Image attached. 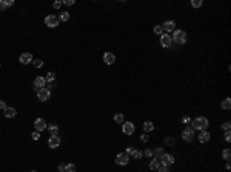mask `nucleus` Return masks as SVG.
I'll use <instances>...</instances> for the list:
<instances>
[{"label":"nucleus","mask_w":231,"mask_h":172,"mask_svg":"<svg viewBox=\"0 0 231 172\" xmlns=\"http://www.w3.org/2000/svg\"><path fill=\"white\" fill-rule=\"evenodd\" d=\"M45 82H48V83L56 82V74H54V72H48V74L45 75Z\"/></svg>","instance_id":"obj_24"},{"label":"nucleus","mask_w":231,"mask_h":172,"mask_svg":"<svg viewBox=\"0 0 231 172\" xmlns=\"http://www.w3.org/2000/svg\"><path fill=\"white\" fill-rule=\"evenodd\" d=\"M33 65H34V68H42V66H43V62L37 59V60H33Z\"/></svg>","instance_id":"obj_32"},{"label":"nucleus","mask_w":231,"mask_h":172,"mask_svg":"<svg viewBox=\"0 0 231 172\" xmlns=\"http://www.w3.org/2000/svg\"><path fill=\"white\" fill-rule=\"evenodd\" d=\"M157 172H170V169H168L166 166H162V164H160V167L157 169Z\"/></svg>","instance_id":"obj_40"},{"label":"nucleus","mask_w":231,"mask_h":172,"mask_svg":"<svg viewBox=\"0 0 231 172\" xmlns=\"http://www.w3.org/2000/svg\"><path fill=\"white\" fill-rule=\"evenodd\" d=\"M162 29H163L166 34L174 32V31H176V22H174V20H166V22L162 25Z\"/></svg>","instance_id":"obj_10"},{"label":"nucleus","mask_w":231,"mask_h":172,"mask_svg":"<svg viewBox=\"0 0 231 172\" xmlns=\"http://www.w3.org/2000/svg\"><path fill=\"white\" fill-rule=\"evenodd\" d=\"M45 85H46L45 77H37V78L34 80V88H36V91H39V89L45 88Z\"/></svg>","instance_id":"obj_15"},{"label":"nucleus","mask_w":231,"mask_h":172,"mask_svg":"<svg viewBox=\"0 0 231 172\" xmlns=\"http://www.w3.org/2000/svg\"><path fill=\"white\" fill-rule=\"evenodd\" d=\"M39 138H40V132L34 131V132H33V140H39Z\"/></svg>","instance_id":"obj_42"},{"label":"nucleus","mask_w":231,"mask_h":172,"mask_svg":"<svg viewBox=\"0 0 231 172\" xmlns=\"http://www.w3.org/2000/svg\"><path fill=\"white\" fill-rule=\"evenodd\" d=\"M142 154H143V155H145L147 158H150V157H153V151H151V149H147V151H145V152H142Z\"/></svg>","instance_id":"obj_38"},{"label":"nucleus","mask_w":231,"mask_h":172,"mask_svg":"<svg viewBox=\"0 0 231 172\" xmlns=\"http://www.w3.org/2000/svg\"><path fill=\"white\" fill-rule=\"evenodd\" d=\"M163 154H165V152H163V147H156V149L153 151V158H154V160H159Z\"/></svg>","instance_id":"obj_19"},{"label":"nucleus","mask_w":231,"mask_h":172,"mask_svg":"<svg viewBox=\"0 0 231 172\" xmlns=\"http://www.w3.org/2000/svg\"><path fill=\"white\" fill-rule=\"evenodd\" d=\"M134 131H136L134 123H131V121H123V123H122V132H123L125 135H133Z\"/></svg>","instance_id":"obj_5"},{"label":"nucleus","mask_w":231,"mask_h":172,"mask_svg":"<svg viewBox=\"0 0 231 172\" xmlns=\"http://www.w3.org/2000/svg\"><path fill=\"white\" fill-rule=\"evenodd\" d=\"M5 2H3V0H0V11H5Z\"/></svg>","instance_id":"obj_45"},{"label":"nucleus","mask_w":231,"mask_h":172,"mask_svg":"<svg viewBox=\"0 0 231 172\" xmlns=\"http://www.w3.org/2000/svg\"><path fill=\"white\" fill-rule=\"evenodd\" d=\"M191 121H193V120H191L190 117H183V118H182V123H183L185 126H190V124H191Z\"/></svg>","instance_id":"obj_34"},{"label":"nucleus","mask_w":231,"mask_h":172,"mask_svg":"<svg viewBox=\"0 0 231 172\" xmlns=\"http://www.w3.org/2000/svg\"><path fill=\"white\" fill-rule=\"evenodd\" d=\"M59 17H56V16H53V14H49V16H46L45 17V25L48 26V28H57L59 26Z\"/></svg>","instance_id":"obj_4"},{"label":"nucleus","mask_w":231,"mask_h":172,"mask_svg":"<svg viewBox=\"0 0 231 172\" xmlns=\"http://www.w3.org/2000/svg\"><path fill=\"white\" fill-rule=\"evenodd\" d=\"M197 138H199V141H200V143H206V141H209L211 135H209V132H208V131H200V134L197 135Z\"/></svg>","instance_id":"obj_16"},{"label":"nucleus","mask_w":231,"mask_h":172,"mask_svg":"<svg viewBox=\"0 0 231 172\" xmlns=\"http://www.w3.org/2000/svg\"><path fill=\"white\" fill-rule=\"evenodd\" d=\"M193 129L194 131H206V128H208V124H209V120L206 118V117H197V118H194L193 121Z\"/></svg>","instance_id":"obj_1"},{"label":"nucleus","mask_w":231,"mask_h":172,"mask_svg":"<svg viewBox=\"0 0 231 172\" xmlns=\"http://www.w3.org/2000/svg\"><path fill=\"white\" fill-rule=\"evenodd\" d=\"M191 5H193V8H200L203 5V2L202 0H191Z\"/></svg>","instance_id":"obj_28"},{"label":"nucleus","mask_w":231,"mask_h":172,"mask_svg":"<svg viewBox=\"0 0 231 172\" xmlns=\"http://www.w3.org/2000/svg\"><path fill=\"white\" fill-rule=\"evenodd\" d=\"M103 62H105L106 65H114V63H116V55H114L112 52H105Z\"/></svg>","instance_id":"obj_14"},{"label":"nucleus","mask_w":231,"mask_h":172,"mask_svg":"<svg viewBox=\"0 0 231 172\" xmlns=\"http://www.w3.org/2000/svg\"><path fill=\"white\" fill-rule=\"evenodd\" d=\"M116 163H117L119 166H127L130 163V155L127 152H120L116 155Z\"/></svg>","instance_id":"obj_3"},{"label":"nucleus","mask_w":231,"mask_h":172,"mask_svg":"<svg viewBox=\"0 0 231 172\" xmlns=\"http://www.w3.org/2000/svg\"><path fill=\"white\" fill-rule=\"evenodd\" d=\"M65 172H76V166H74L72 163L65 164Z\"/></svg>","instance_id":"obj_27"},{"label":"nucleus","mask_w":231,"mask_h":172,"mask_svg":"<svg viewBox=\"0 0 231 172\" xmlns=\"http://www.w3.org/2000/svg\"><path fill=\"white\" fill-rule=\"evenodd\" d=\"M133 157H134L136 160H140V158L143 157V154H142V151H139V149H136V151L133 152Z\"/></svg>","instance_id":"obj_29"},{"label":"nucleus","mask_w":231,"mask_h":172,"mask_svg":"<svg viewBox=\"0 0 231 172\" xmlns=\"http://www.w3.org/2000/svg\"><path fill=\"white\" fill-rule=\"evenodd\" d=\"M134 151H136V147H133V146H128V147H127V151H125V152H127V154H128V155H133V152H134Z\"/></svg>","instance_id":"obj_37"},{"label":"nucleus","mask_w":231,"mask_h":172,"mask_svg":"<svg viewBox=\"0 0 231 172\" xmlns=\"http://www.w3.org/2000/svg\"><path fill=\"white\" fill-rule=\"evenodd\" d=\"M31 172H37V170H31Z\"/></svg>","instance_id":"obj_47"},{"label":"nucleus","mask_w":231,"mask_h":172,"mask_svg":"<svg viewBox=\"0 0 231 172\" xmlns=\"http://www.w3.org/2000/svg\"><path fill=\"white\" fill-rule=\"evenodd\" d=\"M148 140H150V135H148L147 132H143L142 137H140V141H142V143H148Z\"/></svg>","instance_id":"obj_33"},{"label":"nucleus","mask_w":231,"mask_h":172,"mask_svg":"<svg viewBox=\"0 0 231 172\" xmlns=\"http://www.w3.org/2000/svg\"><path fill=\"white\" fill-rule=\"evenodd\" d=\"M114 121H116V123H120V124H122V123H123V114L117 112V114L114 115Z\"/></svg>","instance_id":"obj_26"},{"label":"nucleus","mask_w":231,"mask_h":172,"mask_svg":"<svg viewBox=\"0 0 231 172\" xmlns=\"http://www.w3.org/2000/svg\"><path fill=\"white\" fill-rule=\"evenodd\" d=\"M165 143H166L168 146H173V144H176V140H174L173 137H166V138H165Z\"/></svg>","instance_id":"obj_31"},{"label":"nucleus","mask_w":231,"mask_h":172,"mask_svg":"<svg viewBox=\"0 0 231 172\" xmlns=\"http://www.w3.org/2000/svg\"><path fill=\"white\" fill-rule=\"evenodd\" d=\"M14 5V0H6V2H5V6L8 8V6H13Z\"/></svg>","instance_id":"obj_44"},{"label":"nucleus","mask_w":231,"mask_h":172,"mask_svg":"<svg viewBox=\"0 0 231 172\" xmlns=\"http://www.w3.org/2000/svg\"><path fill=\"white\" fill-rule=\"evenodd\" d=\"M34 128H36V131H37V132H42V131H45V129L48 128V124H46V121H45L43 118H36V121H34Z\"/></svg>","instance_id":"obj_12"},{"label":"nucleus","mask_w":231,"mask_h":172,"mask_svg":"<svg viewBox=\"0 0 231 172\" xmlns=\"http://www.w3.org/2000/svg\"><path fill=\"white\" fill-rule=\"evenodd\" d=\"M8 106H6V103L3 101V100H0V111H5Z\"/></svg>","instance_id":"obj_41"},{"label":"nucleus","mask_w":231,"mask_h":172,"mask_svg":"<svg viewBox=\"0 0 231 172\" xmlns=\"http://www.w3.org/2000/svg\"><path fill=\"white\" fill-rule=\"evenodd\" d=\"M66 6H72L74 5V0H65V2H63Z\"/></svg>","instance_id":"obj_43"},{"label":"nucleus","mask_w":231,"mask_h":172,"mask_svg":"<svg viewBox=\"0 0 231 172\" xmlns=\"http://www.w3.org/2000/svg\"><path fill=\"white\" fill-rule=\"evenodd\" d=\"M60 143H62V140H60V137H59V135H51V137L48 138V146H49L51 149L59 147V146H60Z\"/></svg>","instance_id":"obj_11"},{"label":"nucleus","mask_w":231,"mask_h":172,"mask_svg":"<svg viewBox=\"0 0 231 172\" xmlns=\"http://www.w3.org/2000/svg\"><path fill=\"white\" fill-rule=\"evenodd\" d=\"M46 129L49 131V134H51V135H59V126H57L56 123H51Z\"/></svg>","instance_id":"obj_18"},{"label":"nucleus","mask_w":231,"mask_h":172,"mask_svg":"<svg viewBox=\"0 0 231 172\" xmlns=\"http://www.w3.org/2000/svg\"><path fill=\"white\" fill-rule=\"evenodd\" d=\"M171 39H173V42H176L177 45H185V43H186V32L182 31V29H176V31L173 32Z\"/></svg>","instance_id":"obj_2"},{"label":"nucleus","mask_w":231,"mask_h":172,"mask_svg":"<svg viewBox=\"0 0 231 172\" xmlns=\"http://www.w3.org/2000/svg\"><path fill=\"white\" fill-rule=\"evenodd\" d=\"M159 161H160V164H162V166L170 167V166L174 163V157H173L171 154H163V155L159 158Z\"/></svg>","instance_id":"obj_9"},{"label":"nucleus","mask_w":231,"mask_h":172,"mask_svg":"<svg viewBox=\"0 0 231 172\" xmlns=\"http://www.w3.org/2000/svg\"><path fill=\"white\" fill-rule=\"evenodd\" d=\"M160 46L165 48V49H168V48L173 46V39H171L170 34H162L160 36Z\"/></svg>","instance_id":"obj_7"},{"label":"nucleus","mask_w":231,"mask_h":172,"mask_svg":"<svg viewBox=\"0 0 231 172\" xmlns=\"http://www.w3.org/2000/svg\"><path fill=\"white\" fill-rule=\"evenodd\" d=\"M222 157H223V160H226V161H229V158H231V151L226 147V149H223L222 151Z\"/></svg>","instance_id":"obj_25"},{"label":"nucleus","mask_w":231,"mask_h":172,"mask_svg":"<svg viewBox=\"0 0 231 172\" xmlns=\"http://www.w3.org/2000/svg\"><path fill=\"white\" fill-rule=\"evenodd\" d=\"M0 66H2V65H0Z\"/></svg>","instance_id":"obj_48"},{"label":"nucleus","mask_w":231,"mask_h":172,"mask_svg":"<svg viewBox=\"0 0 231 172\" xmlns=\"http://www.w3.org/2000/svg\"><path fill=\"white\" fill-rule=\"evenodd\" d=\"M229 128H231V123H229V121H225V123L222 124V129H223V131H229Z\"/></svg>","instance_id":"obj_36"},{"label":"nucleus","mask_w":231,"mask_h":172,"mask_svg":"<svg viewBox=\"0 0 231 172\" xmlns=\"http://www.w3.org/2000/svg\"><path fill=\"white\" fill-rule=\"evenodd\" d=\"M159 167H160V161H159V160H151L150 169H151V170H157Z\"/></svg>","instance_id":"obj_23"},{"label":"nucleus","mask_w":231,"mask_h":172,"mask_svg":"<svg viewBox=\"0 0 231 172\" xmlns=\"http://www.w3.org/2000/svg\"><path fill=\"white\" fill-rule=\"evenodd\" d=\"M69 20V13L68 11H62L59 16V22H68Z\"/></svg>","instance_id":"obj_22"},{"label":"nucleus","mask_w":231,"mask_h":172,"mask_svg":"<svg viewBox=\"0 0 231 172\" xmlns=\"http://www.w3.org/2000/svg\"><path fill=\"white\" fill-rule=\"evenodd\" d=\"M151 131H154V123L153 121H145L143 123V132H151Z\"/></svg>","instance_id":"obj_21"},{"label":"nucleus","mask_w":231,"mask_h":172,"mask_svg":"<svg viewBox=\"0 0 231 172\" xmlns=\"http://www.w3.org/2000/svg\"><path fill=\"white\" fill-rule=\"evenodd\" d=\"M49 97H51V91L48 88H42L37 91V98L40 101H46V100H49Z\"/></svg>","instance_id":"obj_8"},{"label":"nucleus","mask_w":231,"mask_h":172,"mask_svg":"<svg viewBox=\"0 0 231 172\" xmlns=\"http://www.w3.org/2000/svg\"><path fill=\"white\" fill-rule=\"evenodd\" d=\"M225 140H226L228 143L231 141V132H229V131H225Z\"/></svg>","instance_id":"obj_39"},{"label":"nucleus","mask_w":231,"mask_h":172,"mask_svg":"<svg viewBox=\"0 0 231 172\" xmlns=\"http://www.w3.org/2000/svg\"><path fill=\"white\" fill-rule=\"evenodd\" d=\"M194 134H196V131H194L191 126H185V129L182 131V138H183L185 141H191V140L194 138Z\"/></svg>","instance_id":"obj_6"},{"label":"nucleus","mask_w":231,"mask_h":172,"mask_svg":"<svg viewBox=\"0 0 231 172\" xmlns=\"http://www.w3.org/2000/svg\"><path fill=\"white\" fill-rule=\"evenodd\" d=\"M33 54H29V52H23L20 57H19V62L22 63V65H28V63H33Z\"/></svg>","instance_id":"obj_13"},{"label":"nucleus","mask_w":231,"mask_h":172,"mask_svg":"<svg viewBox=\"0 0 231 172\" xmlns=\"http://www.w3.org/2000/svg\"><path fill=\"white\" fill-rule=\"evenodd\" d=\"M62 3H63L62 0H57V2H54V3H53V8H54V10H59V8L62 6Z\"/></svg>","instance_id":"obj_35"},{"label":"nucleus","mask_w":231,"mask_h":172,"mask_svg":"<svg viewBox=\"0 0 231 172\" xmlns=\"http://www.w3.org/2000/svg\"><path fill=\"white\" fill-rule=\"evenodd\" d=\"M154 34H157V36H162V34H163L162 25H157V26H154Z\"/></svg>","instance_id":"obj_30"},{"label":"nucleus","mask_w":231,"mask_h":172,"mask_svg":"<svg viewBox=\"0 0 231 172\" xmlns=\"http://www.w3.org/2000/svg\"><path fill=\"white\" fill-rule=\"evenodd\" d=\"M3 112H5V115H6L8 118H14V117L17 115V111H16L14 108H6Z\"/></svg>","instance_id":"obj_17"},{"label":"nucleus","mask_w":231,"mask_h":172,"mask_svg":"<svg viewBox=\"0 0 231 172\" xmlns=\"http://www.w3.org/2000/svg\"><path fill=\"white\" fill-rule=\"evenodd\" d=\"M59 170H60V172H65V164L60 163V164H59Z\"/></svg>","instance_id":"obj_46"},{"label":"nucleus","mask_w":231,"mask_h":172,"mask_svg":"<svg viewBox=\"0 0 231 172\" xmlns=\"http://www.w3.org/2000/svg\"><path fill=\"white\" fill-rule=\"evenodd\" d=\"M59 172H60V170H59Z\"/></svg>","instance_id":"obj_49"},{"label":"nucleus","mask_w":231,"mask_h":172,"mask_svg":"<svg viewBox=\"0 0 231 172\" xmlns=\"http://www.w3.org/2000/svg\"><path fill=\"white\" fill-rule=\"evenodd\" d=\"M220 108H222L223 111H229V108H231V98H229V97L225 98V100L220 103Z\"/></svg>","instance_id":"obj_20"}]
</instances>
